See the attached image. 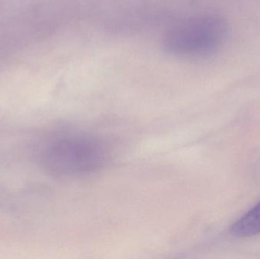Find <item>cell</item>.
<instances>
[{
	"label": "cell",
	"instance_id": "obj_1",
	"mask_svg": "<svg viewBox=\"0 0 260 259\" xmlns=\"http://www.w3.org/2000/svg\"><path fill=\"white\" fill-rule=\"evenodd\" d=\"M112 149L105 138L87 132H72L49 143L42 155L48 174L73 179L92 174L111 161Z\"/></svg>",
	"mask_w": 260,
	"mask_h": 259
},
{
	"label": "cell",
	"instance_id": "obj_2",
	"mask_svg": "<svg viewBox=\"0 0 260 259\" xmlns=\"http://www.w3.org/2000/svg\"><path fill=\"white\" fill-rule=\"evenodd\" d=\"M228 25L219 17H196L171 29L165 38L167 50L189 58L211 56L219 50L228 36Z\"/></svg>",
	"mask_w": 260,
	"mask_h": 259
},
{
	"label": "cell",
	"instance_id": "obj_3",
	"mask_svg": "<svg viewBox=\"0 0 260 259\" xmlns=\"http://www.w3.org/2000/svg\"><path fill=\"white\" fill-rule=\"evenodd\" d=\"M231 232L241 238L260 234V202L232 225Z\"/></svg>",
	"mask_w": 260,
	"mask_h": 259
}]
</instances>
